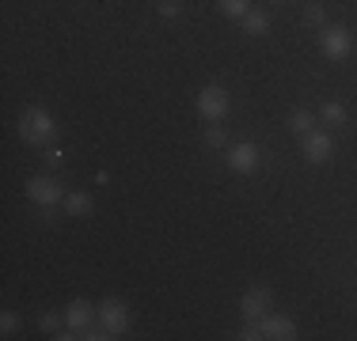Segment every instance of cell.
Listing matches in <instances>:
<instances>
[{
  "label": "cell",
  "mask_w": 357,
  "mask_h": 341,
  "mask_svg": "<svg viewBox=\"0 0 357 341\" xmlns=\"http://www.w3.org/2000/svg\"><path fill=\"white\" fill-rule=\"evenodd\" d=\"M20 136L27 144H38V148H46V144L57 141V122L54 114H50L46 106H27L20 114Z\"/></svg>",
  "instance_id": "1"
},
{
  "label": "cell",
  "mask_w": 357,
  "mask_h": 341,
  "mask_svg": "<svg viewBox=\"0 0 357 341\" xmlns=\"http://www.w3.org/2000/svg\"><path fill=\"white\" fill-rule=\"evenodd\" d=\"M319 49L327 61H346L354 54V34L342 23H323L319 27Z\"/></svg>",
  "instance_id": "2"
},
{
  "label": "cell",
  "mask_w": 357,
  "mask_h": 341,
  "mask_svg": "<svg viewBox=\"0 0 357 341\" xmlns=\"http://www.w3.org/2000/svg\"><path fill=\"white\" fill-rule=\"evenodd\" d=\"M194 106H198V114L206 118V122H220V118L232 110V95H228L220 84H206V88L198 91V99H194Z\"/></svg>",
  "instance_id": "3"
},
{
  "label": "cell",
  "mask_w": 357,
  "mask_h": 341,
  "mask_svg": "<svg viewBox=\"0 0 357 341\" xmlns=\"http://www.w3.org/2000/svg\"><path fill=\"white\" fill-rule=\"evenodd\" d=\"M27 198L35 201L38 209H54V205H65V190H61V182H57V178L35 175L27 182Z\"/></svg>",
  "instance_id": "4"
},
{
  "label": "cell",
  "mask_w": 357,
  "mask_h": 341,
  "mask_svg": "<svg viewBox=\"0 0 357 341\" xmlns=\"http://www.w3.org/2000/svg\"><path fill=\"white\" fill-rule=\"evenodd\" d=\"M301 152H304V159H308L312 167H319V164H327V159H331L335 141H331L327 129H312V133L301 136Z\"/></svg>",
  "instance_id": "5"
},
{
  "label": "cell",
  "mask_w": 357,
  "mask_h": 341,
  "mask_svg": "<svg viewBox=\"0 0 357 341\" xmlns=\"http://www.w3.org/2000/svg\"><path fill=\"white\" fill-rule=\"evenodd\" d=\"M259 159H262V152L255 148L251 141H236L232 148L225 152V164H228V170H236V175H251V170L259 167Z\"/></svg>",
  "instance_id": "6"
},
{
  "label": "cell",
  "mask_w": 357,
  "mask_h": 341,
  "mask_svg": "<svg viewBox=\"0 0 357 341\" xmlns=\"http://www.w3.org/2000/svg\"><path fill=\"white\" fill-rule=\"evenodd\" d=\"M99 322H103L114 338H122L126 330H130V307L122 300H114V296H107V300L99 303Z\"/></svg>",
  "instance_id": "7"
},
{
  "label": "cell",
  "mask_w": 357,
  "mask_h": 341,
  "mask_svg": "<svg viewBox=\"0 0 357 341\" xmlns=\"http://www.w3.org/2000/svg\"><path fill=\"white\" fill-rule=\"evenodd\" d=\"M270 300H274V296H270V288H266V285H255V288H248V292H243V300H240L243 319H248V322H259L262 315L270 311Z\"/></svg>",
  "instance_id": "8"
},
{
  "label": "cell",
  "mask_w": 357,
  "mask_h": 341,
  "mask_svg": "<svg viewBox=\"0 0 357 341\" xmlns=\"http://www.w3.org/2000/svg\"><path fill=\"white\" fill-rule=\"evenodd\" d=\"M259 326H262V338H270V341H293L296 338V322L289 319V315H262L259 319Z\"/></svg>",
  "instance_id": "9"
},
{
  "label": "cell",
  "mask_w": 357,
  "mask_h": 341,
  "mask_svg": "<svg viewBox=\"0 0 357 341\" xmlns=\"http://www.w3.org/2000/svg\"><path fill=\"white\" fill-rule=\"evenodd\" d=\"M91 322H99V307H91L88 300H73L69 307H65V326H73V330H88Z\"/></svg>",
  "instance_id": "10"
},
{
  "label": "cell",
  "mask_w": 357,
  "mask_h": 341,
  "mask_svg": "<svg viewBox=\"0 0 357 341\" xmlns=\"http://www.w3.org/2000/svg\"><path fill=\"white\" fill-rule=\"evenodd\" d=\"M243 34H251V38H262V34H270V19L266 12H259V8H251L248 15H243Z\"/></svg>",
  "instance_id": "11"
},
{
  "label": "cell",
  "mask_w": 357,
  "mask_h": 341,
  "mask_svg": "<svg viewBox=\"0 0 357 341\" xmlns=\"http://www.w3.org/2000/svg\"><path fill=\"white\" fill-rule=\"evenodd\" d=\"M319 122L327 125V129H338V125H346V106H342V102H335V99L323 102V106H319Z\"/></svg>",
  "instance_id": "12"
},
{
  "label": "cell",
  "mask_w": 357,
  "mask_h": 341,
  "mask_svg": "<svg viewBox=\"0 0 357 341\" xmlns=\"http://www.w3.org/2000/svg\"><path fill=\"white\" fill-rule=\"evenodd\" d=\"M312 129H316V114H312V110H293V114H289V133L293 136H304Z\"/></svg>",
  "instance_id": "13"
},
{
  "label": "cell",
  "mask_w": 357,
  "mask_h": 341,
  "mask_svg": "<svg viewBox=\"0 0 357 341\" xmlns=\"http://www.w3.org/2000/svg\"><path fill=\"white\" fill-rule=\"evenodd\" d=\"M65 212H69V216H88L91 212V193H84V190L65 193Z\"/></svg>",
  "instance_id": "14"
},
{
  "label": "cell",
  "mask_w": 357,
  "mask_h": 341,
  "mask_svg": "<svg viewBox=\"0 0 357 341\" xmlns=\"http://www.w3.org/2000/svg\"><path fill=\"white\" fill-rule=\"evenodd\" d=\"M220 15H228V19H243V15L251 12V0H217Z\"/></svg>",
  "instance_id": "15"
},
{
  "label": "cell",
  "mask_w": 357,
  "mask_h": 341,
  "mask_svg": "<svg viewBox=\"0 0 357 341\" xmlns=\"http://www.w3.org/2000/svg\"><path fill=\"white\" fill-rule=\"evenodd\" d=\"M61 315H54V311H46V315H42V319H38V326H42V334H50V338H57V334H61Z\"/></svg>",
  "instance_id": "16"
},
{
  "label": "cell",
  "mask_w": 357,
  "mask_h": 341,
  "mask_svg": "<svg viewBox=\"0 0 357 341\" xmlns=\"http://www.w3.org/2000/svg\"><path fill=\"white\" fill-rule=\"evenodd\" d=\"M15 330H20V315H15V311H4V315H0V334L12 338Z\"/></svg>",
  "instance_id": "17"
},
{
  "label": "cell",
  "mask_w": 357,
  "mask_h": 341,
  "mask_svg": "<svg viewBox=\"0 0 357 341\" xmlns=\"http://www.w3.org/2000/svg\"><path fill=\"white\" fill-rule=\"evenodd\" d=\"M206 144H209V148H225V144H228L225 129H220V125H209V129H206Z\"/></svg>",
  "instance_id": "18"
},
{
  "label": "cell",
  "mask_w": 357,
  "mask_h": 341,
  "mask_svg": "<svg viewBox=\"0 0 357 341\" xmlns=\"http://www.w3.org/2000/svg\"><path fill=\"white\" fill-rule=\"evenodd\" d=\"M304 19H308L312 27H323V23H327V15H323L319 4H308V8H304Z\"/></svg>",
  "instance_id": "19"
},
{
  "label": "cell",
  "mask_w": 357,
  "mask_h": 341,
  "mask_svg": "<svg viewBox=\"0 0 357 341\" xmlns=\"http://www.w3.org/2000/svg\"><path fill=\"white\" fill-rule=\"evenodd\" d=\"M178 12H183L178 0H160V15H164V19H178Z\"/></svg>",
  "instance_id": "20"
},
{
  "label": "cell",
  "mask_w": 357,
  "mask_h": 341,
  "mask_svg": "<svg viewBox=\"0 0 357 341\" xmlns=\"http://www.w3.org/2000/svg\"><path fill=\"white\" fill-rule=\"evenodd\" d=\"M42 159H46L50 167H61V159H65V152L57 148V144H46V152H42Z\"/></svg>",
  "instance_id": "21"
},
{
  "label": "cell",
  "mask_w": 357,
  "mask_h": 341,
  "mask_svg": "<svg viewBox=\"0 0 357 341\" xmlns=\"http://www.w3.org/2000/svg\"><path fill=\"white\" fill-rule=\"evenodd\" d=\"M259 338H262V326H259V322H248V326L240 330V341H259Z\"/></svg>",
  "instance_id": "22"
},
{
  "label": "cell",
  "mask_w": 357,
  "mask_h": 341,
  "mask_svg": "<svg viewBox=\"0 0 357 341\" xmlns=\"http://www.w3.org/2000/svg\"><path fill=\"white\" fill-rule=\"evenodd\" d=\"M274 4H282V0H274Z\"/></svg>",
  "instance_id": "23"
}]
</instances>
